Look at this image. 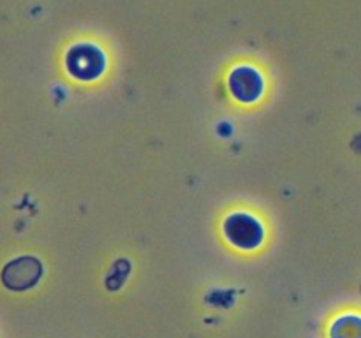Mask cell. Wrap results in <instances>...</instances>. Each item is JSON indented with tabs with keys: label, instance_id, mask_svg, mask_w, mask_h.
<instances>
[{
	"label": "cell",
	"instance_id": "6da1fadb",
	"mask_svg": "<svg viewBox=\"0 0 361 338\" xmlns=\"http://www.w3.org/2000/svg\"><path fill=\"white\" fill-rule=\"evenodd\" d=\"M42 275V264L35 257H20L2 271L4 285L11 291H27L34 287Z\"/></svg>",
	"mask_w": 361,
	"mask_h": 338
}]
</instances>
